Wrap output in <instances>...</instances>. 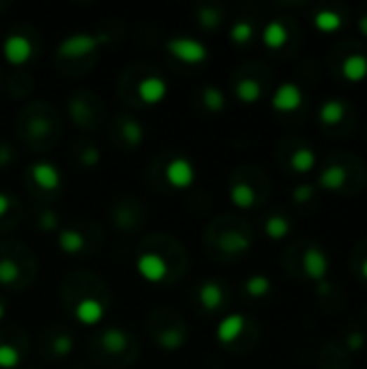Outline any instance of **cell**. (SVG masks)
I'll return each mask as SVG.
<instances>
[{
    "mask_svg": "<svg viewBox=\"0 0 367 369\" xmlns=\"http://www.w3.org/2000/svg\"><path fill=\"white\" fill-rule=\"evenodd\" d=\"M59 246L67 255H76L84 248V236L76 229H63L59 234Z\"/></svg>",
    "mask_w": 367,
    "mask_h": 369,
    "instance_id": "obj_19",
    "label": "cell"
},
{
    "mask_svg": "<svg viewBox=\"0 0 367 369\" xmlns=\"http://www.w3.org/2000/svg\"><path fill=\"white\" fill-rule=\"evenodd\" d=\"M229 199L232 203L240 210H248L253 208V203H255V190H253L248 184H234L232 190H229Z\"/></svg>",
    "mask_w": 367,
    "mask_h": 369,
    "instance_id": "obj_16",
    "label": "cell"
},
{
    "mask_svg": "<svg viewBox=\"0 0 367 369\" xmlns=\"http://www.w3.org/2000/svg\"><path fill=\"white\" fill-rule=\"evenodd\" d=\"M244 326H246L244 316H240V314H232V316L222 318V320L218 322L216 339H218L220 344H232V342H236V339L242 335Z\"/></svg>",
    "mask_w": 367,
    "mask_h": 369,
    "instance_id": "obj_11",
    "label": "cell"
},
{
    "mask_svg": "<svg viewBox=\"0 0 367 369\" xmlns=\"http://www.w3.org/2000/svg\"><path fill=\"white\" fill-rule=\"evenodd\" d=\"M264 229H266V236L272 238V240H283L288 234H290V220L283 218V216H270L264 224Z\"/></svg>",
    "mask_w": 367,
    "mask_h": 369,
    "instance_id": "obj_20",
    "label": "cell"
},
{
    "mask_svg": "<svg viewBox=\"0 0 367 369\" xmlns=\"http://www.w3.org/2000/svg\"><path fill=\"white\" fill-rule=\"evenodd\" d=\"M346 344H348V348H350V350H361V348L365 346V337H363L361 333H350Z\"/></svg>",
    "mask_w": 367,
    "mask_h": 369,
    "instance_id": "obj_35",
    "label": "cell"
},
{
    "mask_svg": "<svg viewBox=\"0 0 367 369\" xmlns=\"http://www.w3.org/2000/svg\"><path fill=\"white\" fill-rule=\"evenodd\" d=\"M342 117H344V102H340V100H328L326 104H322V108H320V119H322L324 123H328V126L340 123Z\"/></svg>",
    "mask_w": 367,
    "mask_h": 369,
    "instance_id": "obj_22",
    "label": "cell"
},
{
    "mask_svg": "<svg viewBox=\"0 0 367 369\" xmlns=\"http://www.w3.org/2000/svg\"><path fill=\"white\" fill-rule=\"evenodd\" d=\"M166 91H168L166 82L158 76H147L138 82V98L149 106L160 104L166 98Z\"/></svg>",
    "mask_w": 367,
    "mask_h": 369,
    "instance_id": "obj_9",
    "label": "cell"
},
{
    "mask_svg": "<svg viewBox=\"0 0 367 369\" xmlns=\"http://www.w3.org/2000/svg\"><path fill=\"white\" fill-rule=\"evenodd\" d=\"M18 279H20V266L13 260H0V283L11 286Z\"/></svg>",
    "mask_w": 367,
    "mask_h": 369,
    "instance_id": "obj_28",
    "label": "cell"
},
{
    "mask_svg": "<svg viewBox=\"0 0 367 369\" xmlns=\"http://www.w3.org/2000/svg\"><path fill=\"white\" fill-rule=\"evenodd\" d=\"M3 52H5V59L11 65H24L33 56V43L24 35H9L5 39Z\"/></svg>",
    "mask_w": 367,
    "mask_h": 369,
    "instance_id": "obj_5",
    "label": "cell"
},
{
    "mask_svg": "<svg viewBox=\"0 0 367 369\" xmlns=\"http://www.w3.org/2000/svg\"><path fill=\"white\" fill-rule=\"evenodd\" d=\"M328 290H331V288H328V283H326V281L318 283V294H322V296H324V294H328Z\"/></svg>",
    "mask_w": 367,
    "mask_h": 369,
    "instance_id": "obj_40",
    "label": "cell"
},
{
    "mask_svg": "<svg viewBox=\"0 0 367 369\" xmlns=\"http://www.w3.org/2000/svg\"><path fill=\"white\" fill-rule=\"evenodd\" d=\"M203 104L210 112H218L225 108V95L216 87H206L203 89Z\"/></svg>",
    "mask_w": 367,
    "mask_h": 369,
    "instance_id": "obj_27",
    "label": "cell"
},
{
    "mask_svg": "<svg viewBox=\"0 0 367 369\" xmlns=\"http://www.w3.org/2000/svg\"><path fill=\"white\" fill-rule=\"evenodd\" d=\"M302 268H305L307 276H312L314 281L322 283L326 279V272H328L326 253L320 250L318 246H309L302 255Z\"/></svg>",
    "mask_w": 367,
    "mask_h": 369,
    "instance_id": "obj_7",
    "label": "cell"
},
{
    "mask_svg": "<svg viewBox=\"0 0 367 369\" xmlns=\"http://www.w3.org/2000/svg\"><path fill=\"white\" fill-rule=\"evenodd\" d=\"M104 41V37L98 35H87V33H76L67 39L61 41L59 52L63 56H72V59H80V56H87L91 54L100 43Z\"/></svg>",
    "mask_w": 367,
    "mask_h": 369,
    "instance_id": "obj_3",
    "label": "cell"
},
{
    "mask_svg": "<svg viewBox=\"0 0 367 369\" xmlns=\"http://www.w3.org/2000/svg\"><path fill=\"white\" fill-rule=\"evenodd\" d=\"M292 196H294V201L296 203H305V201H309V199H312L314 196V188L312 186H298L294 192H292Z\"/></svg>",
    "mask_w": 367,
    "mask_h": 369,
    "instance_id": "obj_34",
    "label": "cell"
},
{
    "mask_svg": "<svg viewBox=\"0 0 367 369\" xmlns=\"http://www.w3.org/2000/svg\"><path fill=\"white\" fill-rule=\"evenodd\" d=\"M290 164H292V168L296 173H309L316 166V154L309 147H300L292 154Z\"/></svg>",
    "mask_w": 367,
    "mask_h": 369,
    "instance_id": "obj_18",
    "label": "cell"
},
{
    "mask_svg": "<svg viewBox=\"0 0 367 369\" xmlns=\"http://www.w3.org/2000/svg\"><path fill=\"white\" fill-rule=\"evenodd\" d=\"M41 224H44V229H54V227H56V216L54 214H44Z\"/></svg>",
    "mask_w": 367,
    "mask_h": 369,
    "instance_id": "obj_37",
    "label": "cell"
},
{
    "mask_svg": "<svg viewBox=\"0 0 367 369\" xmlns=\"http://www.w3.org/2000/svg\"><path fill=\"white\" fill-rule=\"evenodd\" d=\"M342 74L350 82H361L363 78H367V56L350 54L342 65Z\"/></svg>",
    "mask_w": 367,
    "mask_h": 369,
    "instance_id": "obj_12",
    "label": "cell"
},
{
    "mask_svg": "<svg viewBox=\"0 0 367 369\" xmlns=\"http://www.w3.org/2000/svg\"><path fill=\"white\" fill-rule=\"evenodd\" d=\"M164 177H166L168 186L184 190L194 182V166L186 158H173L164 168Z\"/></svg>",
    "mask_w": 367,
    "mask_h": 369,
    "instance_id": "obj_4",
    "label": "cell"
},
{
    "mask_svg": "<svg viewBox=\"0 0 367 369\" xmlns=\"http://www.w3.org/2000/svg\"><path fill=\"white\" fill-rule=\"evenodd\" d=\"M100 160V154H98V149H87V152H84V156H82V162L84 164H95Z\"/></svg>",
    "mask_w": 367,
    "mask_h": 369,
    "instance_id": "obj_36",
    "label": "cell"
},
{
    "mask_svg": "<svg viewBox=\"0 0 367 369\" xmlns=\"http://www.w3.org/2000/svg\"><path fill=\"white\" fill-rule=\"evenodd\" d=\"M264 43L270 48V50H279V48H283L286 41H288V31H286V26L281 24V22H268L266 28H264Z\"/></svg>",
    "mask_w": 367,
    "mask_h": 369,
    "instance_id": "obj_14",
    "label": "cell"
},
{
    "mask_svg": "<svg viewBox=\"0 0 367 369\" xmlns=\"http://www.w3.org/2000/svg\"><path fill=\"white\" fill-rule=\"evenodd\" d=\"M136 272L149 283H160L168 274V264L158 253H140L136 260Z\"/></svg>",
    "mask_w": 367,
    "mask_h": 369,
    "instance_id": "obj_2",
    "label": "cell"
},
{
    "mask_svg": "<svg viewBox=\"0 0 367 369\" xmlns=\"http://www.w3.org/2000/svg\"><path fill=\"white\" fill-rule=\"evenodd\" d=\"M346 177H348V173H346L344 166H328L326 171H322V175H320V186L335 192V190L344 188Z\"/></svg>",
    "mask_w": 367,
    "mask_h": 369,
    "instance_id": "obj_15",
    "label": "cell"
},
{
    "mask_svg": "<svg viewBox=\"0 0 367 369\" xmlns=\"http://www.w3.org/2000/svg\"><path fill=\"white\" fill-rule=\"evenodd\" d=\"M199 22L203 24V28H216L220 22V13L214 7H203L199 11Z\"/></svg>",
    "mask_w": 367,
    "mask_h": 369,
    "instance_id": "obj_33",
    "label": "cell"
},
{
    "mask_svg": "<svg viewBox=\"0 0 367 369\" xmlns=\"http://www.w3.org/2000/svg\"><path fill=\"white\" fill-rule=\"evenodd\" d=\"M102 344L108 352H124L128 346V337L119 330V328H110L102 335Z\"/></svg>",
    "mask_w": 367,
    "mask_h": 369,
    "instance_id": "obj_21",
    "label": "cell"
},
{
    "mask_svg": "<svg viewBox=\"0 0 367 369\" xmlns=\"http://www.w3.org/2000/svg\"><path fill=\"white\" fill-rule=\"evenodd\" d=\"M158 342H160V348L164 350H180L186 342V337L180 328H166L164 333H160Z\"/></svg>",
    "mask_w": 367,
    "mask_h": 369,
    "instance_id": "obj_26",
    "label": "cell"
},
{
    "mask_svg": "<svg viewBox=\"0 0 367 369\" xmlns=\"http://www.w3.org/2000/svg\"><path fill=\"white\" fill-rule=\"evenodd\" d=\"M302 104V91L294 82H283L272 95V108L279 112H294Z\"/></svg>",
    "mask_w": 367,
    "mask_h": 369,
    "instance_id": "obj_6",
    "label": "cell"
},
{
    "mask_svg": "<svg viewBox=\"0 0 367 369\" xmlns=\"http://www.w3.org/2000/svg\"><path fill=\"white\" fill-rule=\"evenodd\" d=\"M314 24L322 33H335L337 28L342 26V18L337 15L335 11H318L316 18H314Z\"/></svg>",
    "mask_w": 367,
    "mask_h": 369,
    "instance_id": "obj_23",
    "label": "cell"
},
{
    "mask_svg": "<svg viewBox=\"0 0 367 369\" xmlns=\"http://www.w3.org/2000/svg\"><path fill=\"white\" fill-rule=\"evenodd\" d=\"M124 136L128 138L130 145H138L140 140H143V128H140L136 121H128L124 126Z\"/></svg>",
    "mask_w": 367,
    "mask_h": 369,
    "instance_id": "obj_32",
    "label": "cell"
},
{
    "mask_svg": "<svg viewBox=\"0 0 367 369\" xmlns=\"http://www.w3.org/2000/svg\"><path fill=\"white\" fill-rule=\"evenodd\" d=\"M236 95L240 102L244 104H255L260 98H262V87H260V82L258 80H253V78H244L238 82V87H236Z\"/></svg>",
    "mask_w": 367,
    "mask_h": 369,
    "instance_id": "obj_17",
    "label": "cell"
},
{
    "mask_svg": "<svg viewBox=\"0 0 367 369\" xmlns=\"http://www.w3.org/2000/svg\"><path fill=\"white\" fill-rule=\"evenodd\" d=\"M9 206H11L9 196H7V194H3V192H0V216H5V214H7Z\"/></svg>",
    "mask_w": 367,
    "mask_h": 369,
    "instance_id": "obj_38",
    "label": "cell"
},
{
    "mask_svg": "<svg viewBox=\"0 0 367 369\" xmlns=\"http://www.w3.org/2000/svg\"><path fill=\"white\" fill-rule=\"evenodd\" d=\"M361 272H363V276L367 279V260L363 262V266H361Z\"/></svg>",
    "mask_w": 367,
    "mask_h": 369,
    "instance_id": "obj_42",
    "label": "cell"
},
{
    "mask_svg": "<svg viewBox=\"0 0 367 369\" xmlns=\"http://www.w3.org/2000/svg\"><path fill=\"white\" fill-rule=\"evenodd\" d=\"M5 314H7V304H5L3 300H0V320L5 318Z\"/></svg>",
    "mask_w": 367,
    "mask_h": 369,
    "instance_id": "obj_41",
    "label": "cell"
},
{
    "mask_svg": "<svg viewBox=\"0 0 367 369\" xmlns=\"http://www.w3.org/2000/svg\"><path fill=\"white\" fill-rule=\"evenodd\" d=\"M199 302L203 304V309L214 311L222 304V288L216 281H206L201 290H199Z\"/></svg>",
    "mask_w": 367,
    "mask_h": 369,
    "instance_id": "obj_13",
    "label": "cell"
},
{
    "mask_svg": "<svg viewBox=\"0 0 367 369\" xmlns=\"http://www.w3.org/2000/svg\"><path fill=\"white\" fill-rule=\"evenodd\" d=\"M18 363H20V352L9 344H0V369H15Z\"/></svg>",
    "mask_w": 367,
    "mask_h": 369,
    "instance_id": "obj_29",
    "label": "cell"
},
{
    "mask_svg": "<svg viewBox=\"0 0 367 369\" xmlns=\"http://www.w3.org/2000/svg\"><path fill=\"white\" fill-rule=\"evenodd\" d=\"M251 37H253V26H251V22L240 20V22H236V24L232 26V41H236V43H246Z\"/></svg>",
    "mask_w": 367,
    "mask_h": 369,
    "instance_id": "obj_30",
    "label": "cell"
},
{
    "mask_svg": "<svg viewBox=\"0 0 367 369\" xmlns=\"http://www.w3.org/2000/svg\"><path fill=\"white\" fill-rule=\"evenodd\" d=\"M164 46L182 63L196 65V63H203L208 59V48L192 37H171V39L164 41Z\"/></svg>",
    "mask_w": 367,
    "mask_h": 369,
    "instance_id": "obj_1",
    "label": "cell"
},
{
    "mask_svg": "<svg viewBox=\"0 0 367 369\" xmlns=\"http://www.w3.org/2000/svg\"><path fill=\"white\" fill-rule=\"evenodd\" d=\"M359 28H361V33L367 37V15H363V18L359 20Z\"/></svg>",
    "mask_w": 367,
    "mask_h": 369,
    "instance_id": "obj_39",
    "label": "cell"
},
{
    "mask_svg": "<svg viewBox=\"0 0 367 369\" xmlns=\"http://www.w3.org/2000/svg\"><path fill=\"white\" fill-rule=\"evenodd\" d=\"M52 350H54V354H59V356H67L74 350V339L69 335H59L52 342Z\"/></svg>",
    "mask_w": 367,
    "mask_h": 369,
    "instance_id": "obj_31",
    "label": "cell"
},
{
    "mask_svg": "<svg viewBox=\"0 0 367 369\" xmlns=\"http://www.w3.org/2000/svg\"><path fill=\"white\" fill-rule=\"evenodd\" d=\"M220 246L227 250V253H242L251 246L248 238L238 234V232H227V234H222L220 238Z\"/></svg>",
    "mask_w": 367,
    "mask_h": 369,
    "instance_id": "obj_24",
    "label": "cell"
},
{
    "mask_svg": "<svg viewBox=\"0 0 367 369\" xmlns=\"http://www.w3.org/2000/svg\"><path fill=\"white\" fill-rule=\"evenodd\" d=\"M246 294L248 296H253V298H262V296H266L268 292H270V288H272V283H270V279L268 276H264V274H255V276H251L248 281H246Z\"/></svg>",
    "mask_w": 367,
    "mask_h": 369,
    "instance_id": "obj_25",
    "label": "cell"
},
{
    "mask_svg": "<svg viewBox=\"0 0 367 369\" xmlns=\"http://www.w3.org/2000/svg\"><path fill=\"white\" fill-rule=\"evenodd\" d=\"M74 314H76V320H78L80 324H84V326H95V324H100L102 318H104V304H102L98 298L87 296V298H82V300L76 304Z\"/></svg>",
    "mask_w": 367,
    "mask_h": 369,
    "instance_id": "obj_8",
    "label": "cell"
},
{
    "mask_svg": "<svg viewBox=\"0 0 367 369\" xmlns=\"http://www.w3.org/2000/svg\"><path fill=\"white\" fill-rule=\"evenodd\" d=\"M31 175L44 190H56L61 186V171L52 162H35L31 166Z\"/></svg>",
    "mask_w": 367,
    "mask_h": 369,
    "instance_id": "obj_10",
    "label": "cell"
}]
</instances>
